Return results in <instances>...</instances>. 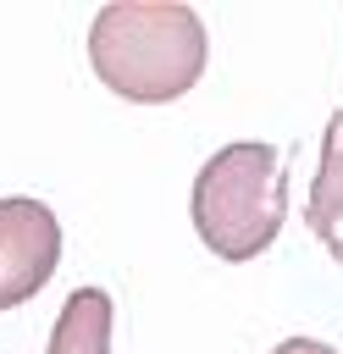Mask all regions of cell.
<instances>
[{"mask_svg":"<svg viewBox=\"0 0 343 354\" xmlns=\"http://www.w3.org/2000/svg\"><path fill=\"white\" fill-rule=\"evenodd\" d=\"M89 61L122 100L166 105L205 72V22L183 0H116L94 11Z\"/></svg>","mask_w":343,"mask_h":354,"instance_id":"obj_1","label":"cell"},{"mask_svg":"<svg viewBox=\"0 0 343 354\" xmlns=\"http://www.w3.org/2000/svg\"><path fill=\"white\" fill-rule=\"evenodd\" d=\"M288 221V177L277 144H227L194 177V227L210 254L254 260Z\"/></svg>","mask_w":343,"mask_h":354,"instance_id":"obj_2","label":"cell"},{"mask_svg":"<svg viewBox=\"0 0 343 354\" xmlns=\"http://www.w3.org/2000/svg\"><path fill=\"white\" fill-rule=\"evenodd\" d=\"M61 266V221L39 199H0V310L33 299Z\"/></svg>","mask_w":343,"mask_h":354,"instance_id":"obj_3","label":"cell"},{"mask_svg":"<svg viewBox=\"0 0 343 354\" xmlns=\"http://www.w3.org/2000/svg\"><path fill=\"white\" fill-rule=\"evenodd\" d=\"M304 221L332 249V260H343V105L332 111V122L321 133V166H315V183H310Z\"/></svg>","mask_w":343,"mask_h":354,"instance_id":"obj_4","label":"cell"},{"mask_svg":"<svg viewBox=\"0 0 343 354\" xmlns=\"http://www.w3.org/2000/svg\"><path fill=\"white\" fill-rule=\"evenodd\" d=\"M50 354H111V293L100 288L66 293L50 332Z\"/></svg>","mask_w":343,"mask_h":354,"instance_id":"obj_5","label":"cell"},{"mask_svg":"<svg viewBox=\"0 0 343 354\" xmlns=\"http://www.w3.org/2000/svg\"><path fill=\"white\" fill-rule=\"evenodd\" d=\"M271 354H337L332 343H315V337H288V343H277Z\"/></svg>","mask_w":343,"mask_h":354,"instance_id":"obj_6","label":"cell"}]
</instances>
